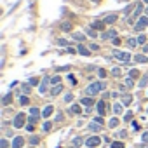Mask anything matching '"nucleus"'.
Wrapping results in <instances>:
<instances>
[{
    "instance_id": "53",
    "label": "nucleus",
    "mask_w": 148,
    "mask_h": 148,
    "mask_svg": "<svg viewBox=\"0 0 148 148\" xmlns=\"http://www.w3.org/2000/svg\"><path fill=\"white\" fill-rule=\"evenodd\" d=\"M145 12H146V16H148V7H146V11H145Z\"/></svg>"
},
{
    "instance_id": "11",
    "label": "nucleus",
    "mask_w": 148,
    "mask_h": 148,
    "mask_svg": "<svg viewBox=\"0 0 148 148\" xmlns=\"http://www.w3.org/2000/svg\"><path fill=\"white\" fill-rule=\"evenodd\" d=\"M131 103H132V96H131V94H124V96H122V105L129 106Z\"/></svg>"
},
{
    "instance_id": "44",
    "label": "nucleus",
    "mask_w": 148,
    "mask_h": 148,
    "mask_svg": "<svg viewBox=\"0 0 148 148\" xmlns=\"http://www.w3.org/2000/svg\"><path fill=\"white\" fill-rule=\"evenodd\" d=\"M141 139H143V143H148V132H143Z\"/></svg>"
},
{
    "instance_id": "26",
    "label": "nucleus",
    "mask_w": 148,
    "mask_h": 148,
    "mask_svg": "<svg viewBox=\"0 0 148 148\" xmlns=\"http://www.w3.org/2000/svg\"><path fill=\"white\" fill-rule=\"evenodd\" d=\"M56 44H58V45H63V47L70 45V44H68V40H64V38H58V40H56Z\"/></svg>"
},
{
    "instance_id": "25",
    "label": "nucleus",
    "mask_w": 148,
    "mask_h": 148,
    "mask_svg": "<svg viewBox=\"0 0 148 148\" xmlns=\"http://www.w3.org/2000/svg\"><path fill=\"white\" fill-rule=\"evenodd\" d=\"M82 143H84V138H75V139H73V146H75V148L80 146Z\"/></svg>"
},
{
    "instance_id": "35",
    "label": "nucleus",
    "mask_w": 148,
    "mask_h": 148,
    "mask_svg": "<svg viewBox=\"0 0 148 148\" xmlns=\"http://www.w3.org/2000/svg\"><path fill=\"white\" fill-rule=\"evenodd\" d=\"M98 75H99V79H105V77H106V70L99 68V70H98Z\"/></svg>"
},
{
    "instance_id": "32",
    "label": "nucleus",
    "mask_w": 148,
    "mask_h": 148,
    "mask_svg": "<svg viewBox=\"0 0 148 148\" xmlns=\"http://www.w3.org/2000/svg\"><path fill=\"white\" fill-rule=\"evenodd\" d=\"M138 75H139V71H138V70H131V71H129V77H131V79H136Z\"/></svg>"
},
{
    "instance_id": "27",
    "label": "nucleus",
    "mask_w": 148,
    "mask_h": 148,
    "mask_svg": "<svg viewBox=\"0 0 148 148\" xmlns=\"http://www.w3.org/2000/svg\"><path fill=\"white\" fill-rule=\"evenodd\" d=\"M148 84V75H143V79L139 80V87H145Z\"/></svg>"
},
{
    "instance_id": "40",
    "label": "nucleus",
    "mask_w": 148,
    "mask_h": 148,
    "mask_svg": "<svg viewBox=\"0 0 148 148\" xmlns=\"http://www.w3.org/2000/svg\"><path fill=\"white\" fill-rule=\"evenodd\" d=\"M38 141H40V139H38V136H32V139H30V143H32V145H38Z\"/></svg>"
},
{
    "instance_id": "12",
    "label": "nucleus",
    "mask_w": 148,
    "mask_h": 148,
    "mask_svg": "<svg viewBox=\"0 0 148 148\" xmlns=\"http://www.w3.org/2000/svg\"><path fill=\"white\" fill-rule=\"evenodd\" d=\"M52 112H54V108L49 105V106H45V108H44V112H42V117H45V119H47V117H51V115H52Z\"/></svg>"
},
{
    "instance_id": "48",
    "label": "nucleus",
    "mask_w": 148,
    "mask_h": 148,
    "mask_svg": "<svg viewBox=\"0 0 148 148\" xmlns=\"http://www.w3.org/2000/svg\"><path fill=\"white\" fill-rule=\"evenodd\" d=\"M44 131H51V122H45L44 124Z\"/></svg>"
},
{
    "instance_id": "38",
    "label": "nucleus",
    "mask_w": 148,
    "mask_h": 148,
    "mask_svg": "<svg viewBox=\"0 0 148 148\" xmlns=\"http://www.w3.org/2000/svg\"><path fill=\"white\" fill-rule=\"evenodd\" d=\"M112 148H124V145H122L120 141H113V143H112Z\"/></svg>"
},
{
    "instance_id": "28",
    "label": "nucleus",
    "mask_w": 148,
    "mask_h": 148,
    "mask_svg": "<svg viewBox=\"0 0 148 148\" xmlns=\"http://www.w3.org/2000/svg\"><path fill=\"white\" fill-rule=\"evenodd\" d=\"M11 99H12V96H11V94H5V96H4V99H2V103L7 106V105L11 103Z\"/></svg>"
},
{
    "instance_id": "39",
    "label": "nucleus",
    "mask_w": 148,
    "mask_h": 148,
    "mask_svg": "<svg viewBox=\"0 0 148 148\" xmlns=\"http://www.w3.org/2000/svg\"><path fill=\"white\" fill-rule=\"evenodd\" d=\"M19 103H21L23 106H25V105H28V98H26V96H21V98H19Z\"/></svg>"
},
{
    "instance_id": "16",
    "label": "nucleus",
    "mask_w": 148,
    "mask_h": 148,
    "mask_svg": "<svg viewBox=\"0 0 148 148\" xmlns=\"http://www.w3.org/2000/svg\"><path fill=\"white\" fill-rule=\"evenodd\" d=\"M61 91H63V86H61V84H58L56 87H52V89H51V94H52V96H58Z\"/></svg>"
},
{
    "instance_id": "14",
    "label": "nucleus",
    "mask_w": 148,
    "mask_h": 148,
    "mask_svg": "<svg viewBox=\"0 0 148 148\" xmlns=\"http://www.w3.org/2000/svg\"><path fill=\"white\" fill-rule=\"evenodd\" d=\"M134 59H136V63H148V58L145 54H136Z\"/></svg>"
},
{
    "instance_id": "42",
    "label": "nucleus",
    "mask_w": 148,
    "mask_h": 148,
    "mask_svg": "<svg viewBox=\"0 0 148 148\" xmlns=\"http://www.w3.org/2000/svg\"><path fill=\"white\" fill-rule=\"evenodd\" d=\"M7 146H9L7 139H2V141H0V148H7Z\"/></svg>"
},
{
    "instance_id": "54",
    "label": "nucleus",
    "mask_w": 148,
    "mask_h": 148,
    "mask_svg": "<svg viewBox=\"0 0 148 148\" xmlns=\"http://www.w3.org/2000/svg\"><path fill=\"white\" fill-rule=\"evenodd\" d=\"M143 2H145V4H148V0H143Z\"/></svg>"
},
{
    "instance_id": "45",
    "label": "nucleus",
    "mask_w": 148,
    "mask_h": 148,
    "mask_svg": "<svg viewBox=\"0 0 148 148\" xmlns=\"http://www.w3.org/2000/svg\"><path fill=\"white\" fill-rule=\"evenodd\" d=\"M89 49H91V52H94V51H98V49H99V47H98V45H96V44H91V47H89Z\"/></svg>"
},
{
    "instance_id": "43",
    "label": "nucleus",
    "mask_w": 148,
    "mask_h": 148,
    "mask_svg": "<svg viewBox=\"0 0 148 148\" xmlns=\"http://www.w3.org/2000/svg\"><path fill=\"white\" fill-rule=\"evenodd\" d=\"M71 99H73V94H66V96H64V101H66V103H70Z\"/></svg>"
},
{
    "instance_id": "3",
    "label": "nucleus",
    "mask_w": 148,
    "mask_h": 148,
    "mask_svg": "<svg viewBox=\"0 0 148 148\" xmlns=\"http://www.w3.org/2000/svg\"><path fill=\"white\" fill-rule=\"evenodd\" d=\"M25 120H26L25 113H18V115L14 117V120H12V125H14L16 129H21V127L25 125Z\"/></svg>"
},
{
    "instance_id": "34",
    "label": "nucleus",
    "mask_w": 148,
    "mask_h": 148,
    "mask_svg": "<svg viewBox=\"0 0 148 148\" xmlns=\"http://www.w3.org/2000/svg\"><path fill=\"white\" fill-rule=\"evenodd\" d=\"M30 113H32V117H38V115H40V110H38V108H32Z\"/></svg>"
},
{
    "instance_id": "21",
    "label": "nucleus",
    "mask_w": 148,
    "mask_h": 148,
    "mask_svg": "<svg viewBox=\"0 0 148 148\" xmlns=\"http://www.w3.org/2000/svg\"><path fill=\"white\" fill-rule=\"evenodd\" d=\"M89 129L96 132V131H99V129H101V124H98V122H91V124H89Z\"/></svg>"
},
{
    "instance_id": "7",
    "label": "nucleus",
    "mask_w": 148,
    "mask_h": 148,
    "mask_svg": "<svg viewBox=\"0 0 148 148\" xmlns=\"http://www.w3.org/2000/svg\"><path fill=\"white\" fill-rule=\"evenodd\" d=\"M77 51H79L80 54H84V56H89V54H91V49H87L84 44H79V45H77Z\"/></svg>"
},
{
    "instance_id": "46",
    "label": "nucleus",
    "mask_w": 148,
    "mask_h": 148,
    "mask_svg": "<svg viewBox=\"0 0 148 148\" xmlns=\"http://www.w3.org/2000/svg\"><path fill=\"white\" fill-rule=\"evenodd\" d=\"M38 84V79H30V86H37Z\"/></svg>"
},
{
    "instance_id": "2",
    "label": "nucleus",
    "mask_w": 148,
    "mask_h": 148,
    "mask_svg": "<svg viewBox=\"0 0 148 148\" xmlns=\"http://www.w3.org/2000/svg\"><path fill=\"white\" fill-rule=\"evenodd\" d=\"M112 58H115L119 61H124V63L131 61V54L129 52H120V51H112Z\"/></svg>"
},
{
    "instance_id": "5",
    "label": "nucleus",
    "mask_w": 148,
    "mask_h": 148,
    "mask_svg": "<svg viewBox=\"0 0 148 148\" xmlns=\"http://www.w3.org/2000/svg\"><path fill=\"white\" fill-rule=\"evenodd\" d=\"M99 143H101V139H99L98 136H91V138L86 139V146H89V148H94V146H98Z\"/></svg>"
},
{
    "instance_id": "10",
    "label": "nucleus",
    "mask_w": 148,
    "mask_h": 148,
    "mask_svg": "<svg viewBox=\"0 0 148 148\" xmlns=\"http://www.w3.org/2000/svg\"><path fill=\"white\" fill-rule=\"evenodd\" d=\"M101 37H103V38H117V30H110V32L103 33Z\"/></svg>"
},
{
    "instance_id": "23",
    "label": "nucleus",
    "mask_w": 148,
    "mask_h": 148,
    "mask_svg": "<svg viewBox=\"0 0 148 148\" xmlns=\"http://www.w3.org/2000/svg\"><path fill=\"white\" fill-rule=\"evenodd\" d=\"M61 30H63V32H70V30H71V23H70V21H64V23L61 25Z\"/></svg>"
},
{
    "instance_id": "52",
    "label": "nucleus",
    "mask_w": 148,
    "mask_h": 148,
    "mask_svg": "<svg viewBox=\"0 0 148 148\" xmlns=\"http://www.w3.org/2000/svg\"><path fill=\"white\" fill-rule=\"evenodd\" d=\"M145 52H148V45H145Z\"/></svg>"
},
{
    "instance_id": "31",
    "label": "nucleus",
    "mask_w": 148,
    "mask_h": 148,
    "mask_svg": "<svg viewBox=\"0 0 148 148\" xmlns=\"http://www.w3.org/2000/svg\"><path fill=\"white\" fill-rule=\"evenodd\" d=\"M132 7H134V4H129V5L125 7V11H124V14H125V16H129V14L132 12Z\"/></svg>"
},
{
    "instance_id": "19",
    "label": "nucleus",
    "mask_w": 148,
    "mask_h": 148,
    "mask_svg": "<svg viewBox=\"0 0 148 148\" xmlns=\"http://www.w3.org/2000/svg\"><path fill=\"white\" fill-rule=\"evenodd\" d=\"M47 82H49V79H45L42 84H40V87H38V91H40V94H44V92H47Z\"/></svg>"
},
{
    "instance_id": "33",
    "label": "nucleus",
    "mask_w": 148,
    "mask_h": 148,
    "mask_svg": "<svg viewBox=\"0 0 148 148\" xmlns=\"http://www.w3.org/2000/svg\"><path fill=\"white\" fill-rule=\"evenodd\" d=\"M87 35H89V37H92V38H94V37H98V32H96V30H94V28H91V30H87Z\"/></svg>"
},
{
    "instance_id": "20",
    "label": "nucleus",
    "mask_w": 148,
    "mask_h": 148,
    "mask_svg": "<svg viewBox=\"0 0 148 148\" xmlns=\"http://www.w3.org/2000/svg\"><path fill=\"white\" fill-rule=\"evenodd\" d=\"M103 26H105V21H94L92 23V28L94 30H103Z\"/></svg>"
},
{
    "instance_id": "6",
    "label": "nucleus",
    "mask_w": 148,
    "mask_h": 148,
    "mask_svg": "<svg viewBox=\"0 0 148 148\" xmlns=\"http://www.w3.org/2000/svg\"><path fill=\"white\" fill-rule=\"evenodd\" d=\"M23 145H25V138L16 136V138L12 139V148H23Z\"/></svg>"
},
{
    "instance_id": "8",
    "label": "nucleus",
    "mask_w": 148,
    "mask_h": 148,
    "mask_svg": "<svg viewBox=\"0 0 148 148\" xmlns=\"http://www.w3.org/2000/svg\"><path fill=\"white\" fill-rule=\"evenodd\" d=\"M141 12H143V4H138V5H136V9H134V12H132V16H131V19H136Z\"/></svg>"
},
{
    "instance_id": "50",
    "label": "nucleus",
    "mask_w": 148,
    "mask_h": 148,
    "mask_svg": "<svg viewBox=\"0 0 148 148\" xmlns=\"http://www.w3.org/2000/svg\"><path fill=\"white\" fill-rule=\"evenodd\" d=\"M131 117H132V113H131V112H129V113H125V122H129V120H131Z\"/></svg>"
},
{
    "instance_id": "36",
    "label": "nucleus",
    "mask_w": 148,
    "mask_h": 148,
    "mask_svg": "<svg viewBox=\"0 0 148 148\" xmlns=\"http://www.w3.org/2000/svg\"><path fill=\"white\" fill-rule=\"evenodd\" d=\"M145 42H146V37H145V35H139V37H138V44H139V45H143Z\"/></svg>"
},
{
    "instance_id": "51",
    "label": "nucleus",
    "mask_w": 148,
    "mask_h": 148,
    "mask_svg": "<svg viewBox=\"0 0 148 148\" xmlns=\"http://www.w3.org/2000/svg\"><path fill=\"white\" fill-rule=\"evenodd\" d=\"M139 148H148V145H141V146H139Z\"/></svg>"
},
{
    "instance_id": "18",
    "label": "nucleus",
    "mask_w": 148,
    "mask_h": 148,
    "mask_svg": "<svg viewBox=\"0 0 148 148\" xmlns=\"http://www.w3.org/2000/svg\"><path fill=\"white\" fill-rule=\"evenodd\" d=\"M96 108H98V113L103 117L105 115V101H98V106Z\"/></svg>"
},
{
    "instance_id": "24",
    "label": "nucleus",
    "mask_w": 148,
    "mask_h": 148,
    "mask_svg": "<svg viewBox=\"0 0 148 148\" xmlns=\"http://www.w3.org/2000/svg\"><path fill=\"white\" fill-rule=\"evenodd\" d=\"M113 113H115V115H120V113H122V105H120V103L113 105Z\"/></svg>"
},
{
    "instance_id": "9",
    "label": "nucleus",
    "mask_w": 148,
    "mask_h": 148,
    "mask_svg": "<svg viewBox=\"0 0 148 148\" xmlns=\"http://www.w3.org/2000/svg\"><path fill=\"white\" fill-rule=\"evenodd\" d=\"M103 21H105V25H113V23L117 21V14H108Z\"/></svg>"
},
{
    "instance_id": "30",
    "label": "nucleus",
    "mask_w": 148,
    "mask_h": 148,
    "mask_svg": "<svg viewBox=\"0 0 148 148\" xmlns=\"http://www.w3.org/2000/svg\"><path fill=\"white\" fill-rule=\"evenodd\" d=\"M71 112H73V113H77V115H79V113H82V108H80L79 105H73V106H71Z\"/></svg>"
},
{
    "instance_id": "1",
    "label": "nucleus",
    "mask_w": 148,
    "mask_h": 148,
    "mask_svg": "<svg viewBox=\"0 0 148 148\" xmlns=\"http://www.w3.org/2000/svg\"><path fill=\"white\" fill-rule=\"evenodd\" d=\"M103 89H105V84H103V82H92V84L86 89V94H87V96H96V94L101 92Z\"/></svg>"
},
{
    "instance_id": "49",
    "label": "nucleus",
    "mask_w": 148,
    "mask_h": 148,
    "mask_svg": "<svg viewBox=\"0 0 148 148\" xmlns=\"http://www.w3.org/2000/svg\"><path fill=\"white\" fill-rule=\"evenodd\" d=\"M94 122H98V124H103V117H101V115H99V117H96V119H94Z\"/></svg>"
},
{
    "instance_id": "13",
    "label": "nucleus",
    "mask_w": 148,
    "mask_h": 148,
    "mask_svg": "<svg viewBox=\"0 0 148 148\" xmlns=\"http://www.w3.org/2000/svg\"><path fill=\"white\" fill-rule=\"evenodd\" d=\"M71 37L75 38L77 42H84V38H86V35H84V33H80V32H75V33H71Z\"/></svg>"
},
{
    "instance_id": "37",
    "label": "nucleus",
    "mask_w": 148,
    "mask_h": 148,
    "mask_svg": "<svg viewBox=\"0 0 148 148\" xmlns=\"http://www.w3.org/2000/svg\"><path fill=\"white\" fill-rule=\"evenodd\" d=\"M132 86H134L132 79H131V77H127V79H125V87H132Z\"/></svg>"
},
{
    "instance_id": "41",
    "label": "nucleus",
    "mask_w": 148,
    "mask_h": 148,
    "mask_svg": "<svg viewBox=\"0 0 148 148\" xmlns=\"http://www.w3.org/2000/svg\"><path fill=\"white\" fill-rule=\"evenodd\" d=\"M51 82H52V84H56V86H58V84H59V82H61V79H59V77H58V75H56V77H52V79H51Z\"/></svg>"
},
{
    "instance_id": "47",
    "label": "nucleus",
    "mask_w": 148,
    "mask_h": 148,
    "mask_svg": "<svg viewBox=\"0 0 148 148\" xmlns=\"http://www.w3.org/2000/svg\"><path fill=\"white\" fill-rule=\"evenodd\" d=\"M21 89H23V92H28V94H30V86H26V84H25Z\"/></svg>"
},
{
    "instance_id": "29",
    "label": "nucleus",
    "mask_w": 148,
    "mask_h": 148,
    "mask_svg": "<svg viewBox=\"0 0 148 148\" xmlns=\"http://www.w3.org/2000/svg\"><path fill=\"white\" fill-rule=\"evenodd\" d=\"M108 125H110V127H117V125H119V119H115V117H113V119H110Z\"/></svg>"
},
{
    "instance_id": "55",
    "label": "nucleus",
    "mask_w": 148,
    "mask_h": 148,
    "mask_svg": "<svg viewBox=\"0 0 148 148\" xmlns=\"http://www.w3.org/2000/svg\"><path fill=\"white\" fill-rule=\"evenodd\" d=\"M73 148H75V146H73Z\"/></svg>"
},
{
    "instance_id": "22",
    "label": "nucleus",
    "mask_w": 148,
    "mask_h": 148,
    "mask_svg": "<svg viewBox=\"0 0 148 148\" xmlns=\"http://www.w3.org/2000/svg\"><path fill=\"white\" fill-rule=\"evenodd\" d=\"M112 75H113L115 79H119V77L122 75V71H120V68H117V66H115V68H112Z\"/></svg>"
},
{
    "instance_id": "17",
    "label": "nucleus",
    "mask_w": 148,
    "mask_h": 148,
    "mask_svg": "<svg viewBox=\"0 0 148 148\" xmlns=\"http://www.w3.org/2000/svg\"><path fill=\"white\" fill-rule=\"evenodd\" d=\"M80 103H82V105H86V106H92V105H94V99L87 96V98H82V101H80Z\"/></svg>"
},
{
    "instance_id": "15",
    "label": "nucleus",
    "mask_w": 148,
    "mask_h": 148,
    "mask_svg": "<svg viewBox=\"0 0 148 148\" xmlns=\"http://www.w3.org/2000/svg\"><path fill=\"white\" fill-rule=\"evenodd\" d=\"M125 44H127V47H129V49H134V47L138 45V38H127V42H125Z\"/></svg>"
},
{
    "instance_id": "4",
    "label": "nucleus",
    "mask_w": 148,
    "mask_h": 148,
    "mask_svg": "<svg viewBox=\"0 0 148 148\" xmlns=\"http://www.w3.org/2000/svg\"><path fill=\"white\" fill-rule=\"evenodd\" d=\"M146 26H148V18H139L136 21V25H134V30L136 32H143Z\"/></svg>"
}]
</instances>
